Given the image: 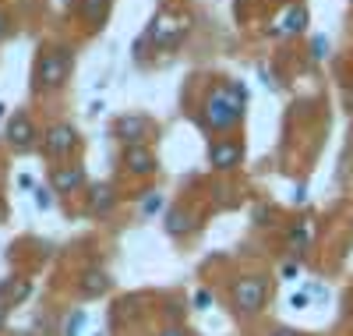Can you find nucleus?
Returning a JSON list of instances; mask_svg holds the SVG:
<instances>
[{
  "mask_svg": "<svg viewBox=\"0 0 353 336\" xmlns=\"http://www.w3.org/2000/svg\"><path fill=\"white\" fill-rule=\"evenodd\" d=\"M36 124H32V117L28 113H14L11 120H8V142L18 149V152H25V149H32L36 145Z\"/></svg>",
  "mask_w": 353,
  "mask_h": 336,
  "instance_id": "8",
  "label": "nucleus"
},
{
  "mask_svg": "<svg viewBox=\"0 0 353 336\" xmlns=\"http://www.w3.org/2000/svg\"><path fill=\"white\" fill-rule=\"evenodd\" d=\"M304 28H307V8H290L272 28H269V32L272 36H293V32H304Z\"/></svg>",
  "mask_w": 353,
  "mask_h": 336,
  "instance_id": "10",
  "label": "nucleus"
},
{
  "mask_svg": "<svg viewBox=\"0 0 353 336\" xmlns=\"http://www.w3.org/2000/svg\"><path fill=\"white\" fill-rule=\"evenodd\" d=\"M265 301H269V287H265L261 277H244L230 290V304L237 315H258L265 308Z\"/></svg>",
  "mask_w": 353,
  "mask_h": 336,
  "instance_id": "3",
  "label": "nucleus"
},
{
  "mask_svg": "<svg viewBox=\"0 0 353 336\" xmlns=\"http://www.w3.org/2000/svg\"><path fill=\"white\" fill-rule=\"evenodd\" d=\"M28 294H32V283H28L25 277H11V280L0 283V304H4V308L28 301Z\"/></svg>",
  "mask_w": 353,
  "mask_h": 336,
  "instance_id": "11",
  "label": "nucleus"
},
{
  "mask_svg": "<svg viewBox=\"0 0 353 336\" xmlns=\"http://www.w3.org/2000/svg\"><path fill=\"white\" fill-rule=\"evenodd\" d=\"M244 160V145L241 142H212L209 145V167L212 170H233Z\"/></svg>",
  "mask_w": 353,
  "mask_h": 336,
  "instance_id": "7",
  "label": "nucleus"
},
{
  "mask_svg": "<svg viewBox=\"0 0 353 336\" xmlns=\"http://www.w3.org/2000/svg\"><path fill=\"white\" fill-rule=\"evenodd\" d=\"M325 53H329V39H325V36H314V39H311V57L321 60Z\"/></svg>",
  "mask_w": 353,
  "mask_h": 336,
  "instance_id": "18",
  "label": "nucleus"
},
{
  "mask_svg": "<svg viewBox=\"0 0 353 336\" xmlns=\"http://www.w3.org/2000/svg\"><path fill=\"white\" fill-rule=\"evenodd\" d=\"M32 78H36V82H32V85H36V93H53V88H61V85L71 78V53L61 50V46L39 53Z\"/></svg>",
  "mask_w": 353,
  "mask_h": 336,
  "instance_id": "2",
  "label": "nucleus"
},
{
  "mask_svg": "<svg viewBox=\"0 0 353 336\" xmlns=\"http://www.w3.org/2000/svg\"><path fill=\"white\" fill-rule=\"evenodd\" d=\"M81 188H85V170H81V163H64V167L53 170V192L71 195V192H81Z\"/></svg>",
  "mask_w": 353,
  "mask_h": 336,
  "instance_id": "9",
  "label": "nucleus"
},
{
  "mask_svg": "<svg viewBox=\"0 0 353 336\" xmlns=\"http://www.w3.org/2000/svg\"><path fill=\"white\" fill-rule=\"evenodd\" d=\"M78 290H81V297H103L110 290V277L103 269H85L78 277Z\"/></svg>",
  "mask_w": 353,
  "mask_h": 336,
  "instance_id": "12",
  "label": "nucleus"
},
{
  "mask_svg": "<svg viewBox=\"0 0 353 336\" xmlns=\"http://www.w3.org/2000/svg\"><path fill=\"white\" fill-rule=\"evenodd\" d=\"M117 205V195L110 185H96V188H88V212L92 216H110Z\"/></svg>",
  "mask_w": 353,
  "mask_h": 336,
  "instance_id": "13",
  "label": "nucleus"
},
{
  "mask_svg": "<svg viewBox=\"0 0 353 336\" xmlns=\"http://www.w3.org/2000/svg\"><path fill=\"white\" fill-rule=\"evenodd\" d=\"M117 135H121L124 149H134V145H145L156 131H152V120L141 117V113H124L117 120Z\"/></svg>",
  "mask_w": 353,
  "mask_h": 336,
  "instance_id": "4",
  "label": "nucleus"
},
{
  "mask_svg": "<svg viewBox=\"0 0 353 336\" xmlns=\"http://www.w3.org/2000/svg\"><path fill=\"white\" fill-rule=\"evenodd\" d=\"M8 28H11V21H8V15H4V11H0V39L8 36Z\"/></svg>",
  "mask_w": 353,
  "mask_h": 336,
  "instance_id": "25",
  "label": "nucleus"
},
{
  "mask_svg": "<svg viewBox=\"0 0 353 336\" xmlns=\"http://www.w3.org/2000/svg\"><path fill=\"white\" fill-rule=\"evenodd\" d=\"M290 308H307V294H293L290 297Z\"/></svg>",
  "mask_w": 353,
  "mask_h": 336,
  "instance_id": "23",
  "label": "nucleus"
},
{
  "mask_svg": "<svg viewBox=\"0 0 353 336\" xmlns=\"http://www.w3.org/2000/svg\"><path fill=\"white\" fill-rule=\"evenodd\" d=\"M81 322H85V312H74V319H68L64 326V336H81Z\"/></svg>",
  "mask_w": 353,
  "mask_h": 336,
  "instance_id": "19",
  "label": "nucleus"
},
{
  "mask_svg": "<svg viewBox=\"0 0 353 336\" xmlns=\"http://www.w3.org/2000/svg\"><path fill=\"white\" fill-rule=\"evenodd\" d=\"M191 230H194L191 212H184V209H170V212H166V234L181 237V234H191Z\"/></svg>",
  "mask_w": 353,
  "mask_h": 336,
  "instance_id": "15",
  "label": "nucleus"
},
{
  "mask_svg": "<svg viewBox=\"0 0 353 336\" xmlns=\"http://www.w3.org/2000/svg\"><path fill=\"white\" fill-rule=\"evenodd\" d=\"M4 322H8V308L0 304V329H4Z\"/></svg>",
  "mask_w": 353,
  "mask_h": 336,
  "instance_id": "27",
  "label": "nucleus"
},
{
  "mask_svg": "<svg viewBox=\"0 0 353 336\" xmlns=\"http://www.w3.org/2000/svg\"><path fill=\"white\" fill-rule=\"evenodd\" d=\"M244 100H248V88L241 82L219 85L216 93L209 96V103H205L201 124L209 128V131H230L241 120V113H244Z\"/></svg>",
  "mask_w": 353,
  "mask_h": 336,
  "instance_id": "1",
  "label": "nucleus"
},
{
  "mask_svg": "<svg viewBox=\"0 0 353 336\" xmlns=\"http://www.w3.org/2000/svg\"><path fill=\"white\" fill-rule=\"evenodd\" d=\"M36 205H39V209H50V205H53V195H50L46 188H39V192H36Z\"/></svg>",
  "mask_w": 353,
  "mask_h": 336,
  "instance_id": "22",
  "label": "nucleus"
},
{
  "mask_svg": "<svg viewBox=\"0 0 353 336\" xmlns=\"http://www.w3.org/2000/svg\"><path fill=\"white\" fill-rule=\"evenodd\" d=\"M290 248H293V252H304V248H307V227H304V223L290 230Z\"/></svg>",
  "mask_w": 353,
  "mask_h": 336,
  "instance_id": "16",
  "label": "nucleus"
},
{
  "mask_svg": "<svg viewBox=\"0 0 353 336\" xmlns=\"http://www.w3.org/2000/svg\"><path fill=\"white\" fill-rule=\"evenodd\" d=\"M159 209H163V195H159V192L145 195V202H141V212H145V216H156Z\"/></svg>",
  "mask_w": 353,
  "mask_h": 336,
  "instance_id": "17",
  "label": "nucleus"
},
{
  "mask_svg": "<svg viewBox=\"0 0 353 336\" xmlns=\"http://www.w3.org/2000/svg\"><path fill=\"white\" fill-rule=\"evenodd\" d=\"M194 308H212V290H194Z\"/></svg>",
  "mask_w": 353,
  "mask_h": 336,
  "instance_id": "20",
  "label": "nucleus"
},
{
  "mask_svg": "<svg viewBox=\"0 0 353 336\" xmlns=\"http://www.w3.org/2000/svg\"><path fill=\"white\" fill-rule=\"evenodd\" d=\"M106 11H110V0H78V15L88 28H99Z\"/></svg>",
  "mask_w": 353,
  "mask_h": 336,
  "instance_id": "14",
  "label": "nucleus"
},
{
  "mask_svg": "<svg viewBox=\"0 0 353 336\" xmlns=\"http://www.w3.org/2000/svg\"><path fill=\"white\" fill-rule=\"evenodd\" d=\"M18 336H32V333H18Z\"/></svg>",
  "mask_w": 353,
  "mask_h": 336,
  "instance_id": "28",
  "label": "nucleus"
},
{
  "mask_svg": "<svg viewBox=\"0 0 353 336\" xmlns=\"http://www.w3.org/2000/svg\"><path fill=\"white\" fill-rule=\"evenodd\" d=\"M78 149V131L71 124H53L43 131V152L46 156H71V152Z\"/></svg>",
  "mask_w": 353,
  "mask_h": 336,
  "instance_id": "5",
  "label": "nucleus"
},
{
  "mask_svg": "<svg viewBox=\"0 0 353 336\" xmlns=\"http://www.w3.org/2000/svg\"><path fill=\"white\" fill-rule=\"evenodd\" d=\"M156 336H188V329H184V326H170V329H163V333H156Z\"/></svg>",
  "mask_w": 353,
  "mask_h": 336,
  "instance_id": "24",
  "label": "nucleus"
},
{
  "mask_svg": "<svg viewBox=\"0 0 353 336\" xmlns=\"http://www.w3.org/2000/svg\"><path fill=\"white\" fill-rule=\"evenodd\" d=\"M124 170L134 177H152L159 170V160L149 145H134V149H124Z\"/></svg>",
  "mask_w": 353,
  "mask_h": 336,
  "instance_id": "6",
  "label": "nucleus"
},
{
  "mask_svg": "<svg viewBox=\"0 0 353 336\" xmlns=\"http://www.w3.org/2000/svg\"><path fill=\"white\" fill-rule=\"evenodd\" d=\"M301 277V265L297 262H283V280H297Z\"/></svg>",
  "mask_w": 353,
  "mask_h": 336,
  "instance_id": "21",
  "label": "nucleus"
},
{
  "mask_svg": "<svg viewBox=\"0 0 353 336\" xmlns=\"http://www.w3.org/2000/svg\"><path fill=\"white\" fill-rule=\"evenodd\" d=\"M272 336H301V333H293V329H276Z\"/></svg>",
  "mask_w": 353,
  "mask_h": 336,
  "instance_id": "26",
  "label": "nucleus"
}]
</instances>
